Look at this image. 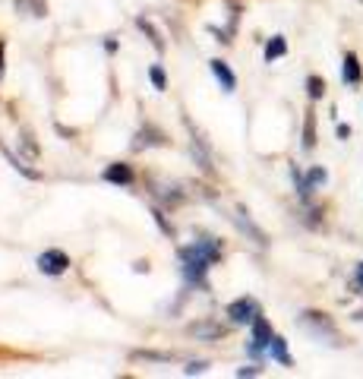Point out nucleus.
Here are the masks:
<instances>
[{
	"mask_svg": "<svg viewBox=\"0 0 363 379\" xmlns=\"http://www.w3.org/2000/svg\"><path fill=\"white\" fill-rule=\"evenodd\" d=\"M221 259V243L212 241V237H199L193 247H184L180 250V262H184V275L190 282L202 284L206 282V272L212 262Z\"/></svg>",
	"mask_w": 363,
	"mask_h": 379,
	"instance_id": "nucleus-1",
	"label": "nucleus"
},
{
	"mask_svg": "<svg viewBox=\"0 0 363 379\" xmlns=\"http://www.w3.org/2000/svg\"><path fill=\"white\" fill-rule=\"evenodd\" d=\"M300 329H307L313 338H319V341H325V345H335V348H341L344 345V338H341V332H338V325L332 323L325 313H316V310H303L300 313Z\"/></svg>",
	"mask_w": 363,
	"mask_h": 379,
	"instance_id": "nucleus-2",
	"label": "nucleus"
},
{
	"mask_svg": "<svg viewBox=\"0 0 363 379\" xmlns=\"http://www.w3.org/2000/svg\"><path fill=\"white\" fill-rule=\"evenodd\" d=\"M256 316H259V300H253V297H237L227 303V319L234 325H250Z\"/></svg>",
	"mask_w": 363,
	"mask_h": 379,
	"instance_id": "nucleus-3",
	"label": "nucleus"
},
{
	"mask_svg": "<svg viewBox=\"0 0 363 379\" xmlns=\"http://www.w3.org/2000/svg\"><path fill=\"white\" fill-rule=\"evenodd\" d=\"M250 329H253V335H250L247 351H250V357H262V351H268V341H272L275 332H272V325H268V319L262 316V313L250 323Z\"/></svg>",
	"mask_w": 363,
	"mask_h": 379,
	"instance_id": "nucleus-4",
	"label": "nucleus"
},
{
	"mask_svg": "<svg viewBox=\"0 0 363 379\" xmlns=\"http://www.w3.org/2000/svg\"><path fill=\"white\" fill-rule=\"evenodd\" d=\"M38 269H42L45 275H63V272L70 269V256L63 253V250H45V253L38 256Z\"/></svg>",
	"mask_w": 363,
	"mask_h": 379,
	"instance_id": "nucleus-5",
	"label": "nucleus"
},
{
	"mask_svg": "<svg viewBox=\"0 0 363 379\" xmlns=\"http://www.w3.org/2000/svg\"><path fill=\"white\" fill-rule=\"evenodd\" d=\"M341 79H344V86H360L363 83V63L354 51H348L344 61H341Z\"/></svg>",
	"mask_w": 363,
	"mask_h": 379,
	"instance_id": "nucleus-6",
	"label": "nucleus"
},
{
	"mask_svg": "<svg viewBox=\"0 0 363 379\" xmlns=\"http://www.w3.org/2000/svg\"><path fill=\"white\" fill-rule=\"evenodd\" d=\"M104 180L108 184H117V186H130L133 180H136V174H133V168L130 165H108V171H104Z\"/></svg>",
	"mask_w": 363,
	"mask_h": 379,
	"instance_id": "nucleus-7",
	"label": "nucleus"
},
{
	"mask_svg": "<svg viewBox=\"0 0 363 379\" xmlns=\"http://www.w3.org/2000/svg\"><path fill=\"white\" fill-rule=\"evenodd\" d=\"M209 67H212V76L221 83V89H225V92H234V89H237V76H234V70L227 67L225 61H212Z\"/></svg>",
	"mask_w": 363,
	"mask_h": 379,
	"instance_id": "nucleus-8",
	"label": "nucleus"
},
{
	"mask_svg": "<svg viewBox=\"0 0 363 379\" xmlns=\"http://www.w3.org/2000/svg\"><path fill=\"white\" fill-rule=\"evenodd\" d=\"M268 357L278 360L281 366H294V357H291V351H288V341H284L281 335H272V341H268Z\"/></svg>",
	"mask_w": 363,
	"mask_h": 379,
	"instance_id": "nucleus-9",
	"label": "nucleus"
},
{
	"mask_svg": "<svg viewBox=\"0 0 363 379\" xmlns=\"http://www.w3.org/2000/svg\"><path fill=\"white\" fill-rule=\"evenodd\" d=\"M284 54H288V38H284V35H272V38L266 42V61L272 63Z\"/></svg>",
	"mask_w": 363,
	"mask_h": 379,
	"instance_id": "nucleus-10",
	"label": "nucleus"
},
{
	"mask_svg": "<svg viewBox=\"0 0 363 379\" xmlns=\"http://www.w3.org/2000/svg\"><path fill=\"white\" fill-rule=\"evenodd\" d=\"M234 218H237V225H240V231H247L250 237H253L256 243H259V247H266V234H262L259 227L253 225V221L247 218V212H243V209H237V215H234Z\"/></svg>",
	"mask_w": 363,
	"mask_h": 379,
	"instance_id": "nucleus-11",
	"label": "nucleus"
},
{
	"mask_svg": "<svg viewBox=\"0 0 363 379\" xmlns=\"http://www.w3.org/2000/svg\"><path fill=\"white\" fill-rule=\"evenodd\" d=\"M316 145V114L307 111V120H303V149H313Z\"/></svg>",
	"mask_w": 363,
	"mask_h": 379,
	"instance_id": "nucleus-12",
	"label": "nucleus"
},
{
	"mask_svg": "<svg viewBox=\"0 0 363 379\" xmlns=\"http://www.w3.org/2000/svg\"><path fill=\"white\" fill-rule=\"evenodd\" d=\"M307 95L313 98V102H319L322 95H325V79H322V76H307Z\"/></svg>",
	"mask_w": 363,
	"mask_h": 379,
	"instance_id": "nucleus-13",
	"label": "nucleus"
},
{
	"mask_svg": "<svg viewBox=\"0 0 363 379\" xmlns=\"http://www.w3.org/2000/svg\"><path fill=\"white\" fill-rule=\"evenodd\" d=\"M149 79H152V86H155L158 92L168 89V79H165V70H161V67H152L149 70Z\"/></svg>",
	"mask_w": 363,
	"mask_h": 379,
	"instance_id": "nucleus-14",
	"label": "nucleus"
},
{
	"mask_svg": "<svg viewBox=\"0 0 363 379\" xmlns=\"http://www.w3.org/2000/svg\"><path fill=\"white\" fill-rule=\"evenodd\" d=\"M350 288H354L357 294H363V262H357V266H354V278H350Z\"/></svg>",
	"mask_w": 363,
	"mask_h": 379,
	"instance_id": "nucleus-15",
	"label": "nucleus"
},
{
	"mask_svg": "<svg viewBox=\"0 0 363 379\" xmlns=\"http://www.w3.org/2000/svg\"><path fill=\"white\" fill-rule=\"evenodd\" d=\"M206 360H196V364H190V366H186V373H190V376H193V373H202V370H206Z\"/></svg>",
	"mask_w": 363,
	"mask_h": 379,
	"instance_id": "nucleus-16",
	"label": "nucleus"
},
{
	"mask_svg": "<svg viewBox=\"0 0 363 379\" xmlns=\"http://www.w3.org/2000/svg\"><path fill=\"white\" fill-rule=\"evenodd\" d=\"M237 376H259V366H240Z\"/></svg>",
	"mask_w": 363,
	"mask_h": 379,
	"instance_id": "nucleus-17",
	"label": "nucleus"
},
{
	"mask_svg": "<svg viewBox=\"0 0 363 379\" xmlns=\"http://www.w3.org/2000/svg\"><path fill=\"white\" fill-rule=\"evenodd\" d=\"M335 133H338V139H348V136H350V127H348V124H338Z\"/></svg>",
	"mask_w": 363,
	"mask_h": 379,
	"instance_id": "nucleus-18",
	"label": "nucleus"
},
{
	"mask_svg": "<svg viewBox=\"0 0 363 379\" xmlns=\"http://www.w3.org/2000/svg\"><path fill=\"white\" fill-rule=\"evenodd\" d=\"M0 76H3V42H0Z\"/></svg>",
	"mask_w": 363,
	"mask_h": 379,
	"instance_id": "nucleus-19",
	"label": "nucleus"
},
{
	"mask_svg": "<svg viewBox=\"0 0 363 379\" xmlns=\"http://www.w3.org/2000/svg\"><path fill=\"white\" fill-rule=\"evenodd\" d=\"M354 319H357V323H363V310H357V313H354Z\"/></svg>",
	"mask_w": 363,
	"mask_h": 379,
	"instance_id": "nucleus-20",
	"label": "nucleus"
}]
</instances>
